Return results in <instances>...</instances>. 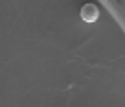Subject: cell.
I'll list each match as a JSON object with an SVG mask.
<instances>
[{"label":"cell","instance_id":"1","mask_svg":"<svg viewBox=\"0 0 125 107\" xmlns=\"http://www.w3.org/2000/svg\"><path fill=\"white\" fill-rule=\"evenodd\" d=\"M79 15H81V19L85 20V22H96V20L99 19V8H98L96 4H92V2L83 4Z\"/></svg>","mask_w":125,"mask_h":107}]
</instances>
